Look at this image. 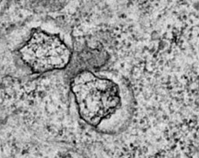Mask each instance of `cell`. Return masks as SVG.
<instances>
[{
  "mask_svg": "<svg viewBox=\"0 0 199 158\" xmlns=\"http://www.w3.org/2000/svg\"><path fill=\"white\" fill-rule=\"evenodd\" d=\"M71 88L81 118L92 126L114 113L120 103L119 87L113 81L96 77L90 71L73 76Z\"/></svg>",
  "mask_w": 199,
  "mask_h": 158,
  "instance_id": "6da1fadb",
  "label": "cell"
},
{
  "mask_svg": "<svg viewBox=\"0 0 199 158\" xmlns=\"http://www.w3.org/2000/svg\"><path fill=\"white\" fill-rule=\"evenodd\" d=\"M22 62L34 73L67 68L72 54L59 35L35 30L18 50Z\"/></svg>",
  "mask_w": 199,
  "mask_h": 158,
  "instance_id": "7a4b0ae2",
  "label": "cell"
}]
</instances>
